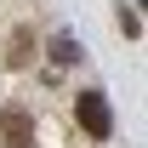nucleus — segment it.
Returning <instances> with one entry per match:
<instances>
[{
    "label": "nucleus",
    "mask_w": 148,
    "mask_h": 148,
    "mask_svg": "<svg viewBox=\"0 0 148 148\" xmlns=\"http://www.w3.org/2000/svg\"><path fill=\"white\" fill-rule=\"evenodd\" d=\"M0 143L6 148H34V120L23 108H0Z\"/></svg>",
    "instance_id": "obj_1"
},
{
    "label": "nucleus",
    "mask_w": 148,
    "mask_h": 148,
    "mask_svg": "<svg viewBox=\"0 0 148 148\" xmlns=\"http://www.w3.org/2000/svg\"><path fill=\"white\" fill-rule=\"evenodd\" d=\"M74 114H80V125L91 131V137H108V131H114V114H108V103H103L97 91L80 97V108H74Z\"/></svg>",
    "instance_id": "obj_2"
}]
</instances>
